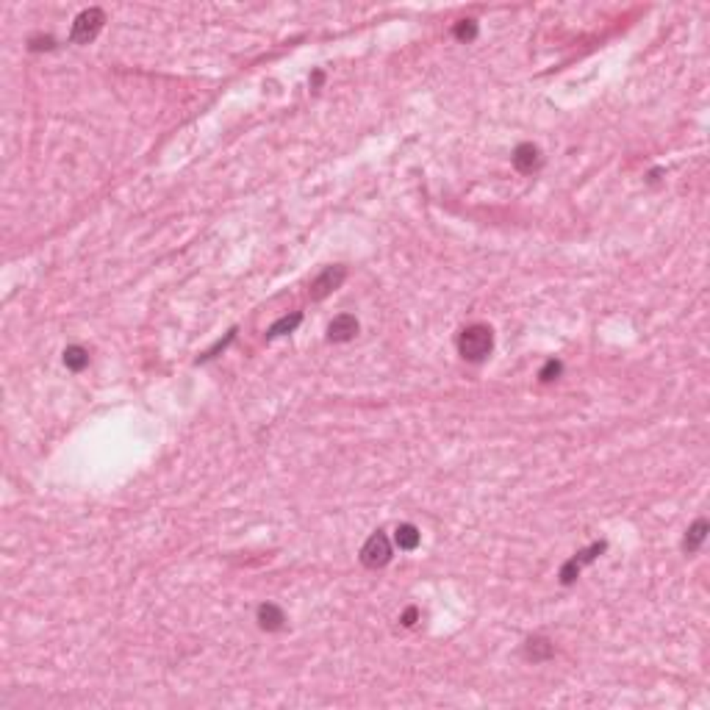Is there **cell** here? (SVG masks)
I'll return each instance as SVG.
<instances>
[{
	"label": "cell",
	"mask_w": 710,
	"mask_h": 710,
	"mask_svg": "<svg viewBox=\"0 0 710 710\" xmlns=\"http://www.w3.org/2000/svg\"><path fill=\"white\" fill-rule=\"evenodd\" d=\"M56 47V39L53 36H33L31 42H28V50L33 53H39V50H53Z\"/></svg>",
	"instance_id": "cell-16"
},
{
	"label": "cell",
	"mask_w": 710,
	"mask_h": 710,
	"mask_svg": "<svg viewBox=\"0 0 710 710\" xmlns=\"http://www.w3.org/2000/svg\"><path fill=\"white\" fill-rule=\"evenodd\" d=\"M560 372H563V364H560L558 358H549L547 364L541 366V372H539V381H541V383H552V381L560 378Z\"/></svg>",
	"instance_id": "cell-15"
},
{
	"label": "cell",
	"mask_w": 710,
	"mask_h": 710,
	"mask_svg": "<svg viewBox=\"0 0 710 710\" xmlns=\"http://www.w3.org/2000/svg\"><path fill=\"white\" fill-rule=\"evenodd\" d=\"M608 549V544L605 541H597V544H591L588 549H580L577 555H572L563 566H560V582L563 585H572V582L577 580L580 577V572H582V566H588V563H594L602 552Z\"/></svg>",
	"instance_id": "cell-4"
},
{
	"label": "cell",
	"mask_w": 710,
	"mask_h": 710,
	"mask_svg": "<svg viewBox=\"0 0 710 710\" xmlns=\"http://www.w3.org/2000/svg\"><path fill=\"white\" fill-rule=\"evenodd\" d=\"M358 330H361V325H358V320H355L353 314H342V317H336L330 322L327 339L336 342V344H344V342H353L355 336H358Z\"/></svg>",
	"instance_id": "cell-6"
},
{
	"label": "cell",
	"mask_w": 710,
	"mask_h": 710,
	"mask_svg": "<svg viewBox=\"0 0 710 710\" xmlns=\"http://www.w3.org/2000/svg\"><path fill=\"white\" fill-rule=\"evenodd\" d=\"M64 366L72 372H84L89 366V350L81 344H69L64 350Z\"/></svg>",
	"instance_id": "cell-12"
},
{
	"label": "cell",
	"mask_w": 710,
	"mask_h": 710,
	"mask_svg": "<svg viewBox=\"0 0 710 710\" xmlns=\"http://www.w3.org/2000/svg\"><path fill=\"white\" fill-rule=\"evenodd\" d=\"M347 278V266L336 264V266H325L322 272L317 275V281L311 283V297L314 300H325L330 291H336Z\"/></svg>",
	"instance_id": "cell-5"
},
{
	"label": "cell",
	"mask_w": 710,
	"mask_h": 710,
	"mask_svg": "<svg viewBox=\"0 0 710 710\" xmlns=\"http://www.w3.org/2000/svg\"><path fill=\"white\" fill-rule=\"evenodd\" d=\"M256 621H259L261 630H266V633H278V630H283V624H286V614H283L275 602H264V605H259Z\"/></svg>",
	"instance_id": "cell-8"
},
{
	"label": "cell",
	"mask_w": 710,
	"mask_h": 710,
	"mask_svg": "<svg viewBox=\"0 0 710 710\" xmlns=\"http://www.w3.org/2000/svg\"><path fill=\"white\" fill-rule=\"evenodd\" d=\"M452 36L461 39V42H472V39L478 36V23H475V20H461V23H455Z\"/></svg>",
	"instance_id": "cell-14"
},
{
	"label": "cell",
	"mask_w": 710,
	"mask_h": 710,
	"mask_svg": "<svg viewBox=\"0 0 710 710\" xmlns=\"http://www.w3.org/2000/svg\"><path fill=\"white\" fill-rule=\"evenodd\" d=\"M417 619H419V608H414V605H411V608H405V614L400 616V624H402V627H414V624H417Z\"/></svg>",
	"instance_id": "cell-17"
},
{
	"label": "cell",
	"mask_w": 710,
	"mask_h": 710,
	"mask_svg": "<svg viewBox=\"0 0 710 710\" xmlns=\"http://www.w3.org/2000/svg\"><path fill=\"white\" fill-rule=\"evenodd\" d=\"M708 519H697L691 527H688V533H685V539H682V549H685V555H694L697 549L702 547V541L708 539Z\"/></svg>",
	"instance_id": "cell-9"
},
{
	"label": "cell",
	"mask_w": 710,
	"mask_h": 710,
	"mask_svg": "<svg viewBox=\"0 0 710 710\" xmlns=\"http://www.w3.org/2000/svg\"><path fill=\"white\" fill-rule=\"evenodd\" d=\"M103 26H106V11L103 9H86V11H81L75 17V23L69 28V42L72 45H89V42L97 39V33L103 31Z\"/></svg>",
	"instance_id": "cell-2"
},
{
	"label": "cell",
	"mask_w": 710,
	"mask_h": 710,
	"mask_svg": "<svg viewBox=\"0 0 710 710\" xmlns=\"http://www.w3.org/2000/svg\"><path fill=\"white\" fill-rule=\"evenodd\" d=\"M422 541V533L417 524H411V522H405V524H397V530H394V544L402 549V552H411V549H417Z\"/></svg>",
	"instance_id": "cell-10"
},
{
	"label": "cell",
	"mask_w": 710,
	"mask_h": 710,
	"mask_svg": "<svg viewBox=\"0 0 710 710\" xmlns=\"http://www.w3.org/2000/svg\"><path fill=\"white\" fill-rule=\"evenodd\" d=\"M514 167H517L519 172H524V175H530V172H536L539 167H541V150L536 147V145H530V142H524V145H519L517 150H514Z\"/></svg>",
	"instance_id": "cell-7"
},
{
	"label": "cell",
	"mask_w": 710,
	"mask_h": 710,
	"mask_svg": "<svg viewBox=\"0 0 710 710\" xmlns=\"http://www.w3.org/2000/svg\"><path fill=\"white\" fill-rule=\"evenodd\" d=\"M524 655H527V660L541 663V660H549V658L555 655V646H552V641H547V638H530V641L524 644Z\"/></svg>",
	"instance_id": "cell-11"
},
{
	"label": "cell",
	"mask_w": 710,
	"mask_h": 710,
	"mask_svg": "<svg viewBox=\"0 0 710 710\" xmlns=\"http://www.w3.org/2000/svg\"><path fill=\"white\" fill-rule=\"evenodd\" d=\"M361 563L366 566V569H381V566H386L388 560H391V541H388L386 533H372L366 541H364V547H361Z\"/></svg>",
	"instance_id": "cell-3"
},
{
	"label": "cell",
	"mask_w": 710,
	"mask_h": 710,
	"mask_svg": "<svg viewBox=\"0 0 710 710\" xmlns=\"http://www.w3.org/2000/svg\"><path fill=\"white\" fill-rule=\"evenodd\" d=\"M303 322V314H286V317H281L278 322L269 325V330H266V339H278V336H289L294 333L297 327Z\"/></svg>",
	"instance_id": "cell-13"
},
{
	"label": "cell",
	"mask_w": 710,
	"mask_h": 710,
	"mask_svg": "<svg viewBox=\"0 0 710 710\" xmlns=\"http://www.w3.org/2000/svg\"><path fill=\"white\" fill-rule=\"evenodd\" d=\"M322 81H325V75H322V72H314V75H311V86H314V89H317V86H320V84H322Z\"/></svg>",
	"instance_id": "cell-18"
},
{
	"label": "cell",
	"mask_w": 710,
	"mask_h": 710,
	"mask_svg": "<svg viewBox=\"0 0 710 710\" xmlns=\"http://www.w3.org/2000/svg\"><path fill=\"white\" fill-rule=\"evenodd\" d=\"M491 350H494V330L488 325L478 322L461 330V336H458V353L463 355L466 361L480 364V361H485L491 355Z\"/></svg>",
	"instance_id": "cell-1"
}]
</instances>
